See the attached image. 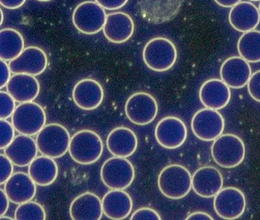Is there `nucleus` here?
<instances>
[{
	"mask_svg": "<svg viewBox=\"0 0 260 220\" xmlns=\"http://www.w3.org/2000/svg\"><path fill=\"white\" fill-rule=\"evenodd\" d=\"M158 187L161 193L167 198L181 199L187 196L192 188V176L184 166L169 165L159 173Z\"/></svg>",
	"mask_w": 260,
	"mask_h": 220,
	"instance_id": "obj_1",
	"label": "nucleus"
},
{
	"mask_svg": "<svg viewBox=\"0 0 260 220\" xmlns=\"http://www.w3.org/2000/svg\"><path fill=\"white\" fill-rule=\"evenodd\" d=\"M142 57L148 68L155 72L169 70L178 59V51L174 43L164 37L151 39L144 47Z\"/></svg>",
	"mask_w": 260,
	"mask_h": 220,
	"instance_id": "obj_2",
	"label": "nucleus"
},
{
	"mask_svg": "<svg viewBox=\"0 0 260 220\" xmlns=\"http://www.w3.org/2000/svg\"><path fill=\"white\" fill-rule=\"evenodd\" d=\"M103 152V143L97 133L91 130H82L72 136L69 153L78 164L90 165L98 161Z\"/></svg>",
	"mask_w": 260,
	"mask_h": 220,
	"instance_id": "obj_3",
	"label": "nucleus"
},
{
	"mask_svg": "<svg viewBox=\"0 0 260 220\" xmlns=\"http://www.w3.org/2000/svg\"><path fill=\"white\" fill-rule=\"evenodd\" d=\"M211 154L220 167L232 169L243 162L245 146L241 137L232 134H222L213 141Z\"/></svg>",
	"mask_w": 260,
	"mask_h": 220,
	"instance_id": "obj_4",
	"label": "nucleus"
},
{
	"mask_svg": "<svg viewBox=\"0 0 260 220\" xmlns=\"http://www.w3.org/2000/svg\"><path fill=\"white\" fill-rule=\"evenodd\" d=\"M71 139L66 127L59 124H49L37 134L36 143L41 154L58 159L69 151Z\"/></svg>",
	"mask_w": 260,
	"mask_h": 220,
	"instance_id": "obj_5",
	"label": "nucleus"
},
{
	"mask_svg": "<svg viewBox=\"0 0 260 220\" xmlns=\"http://www.w3.org/2000/svg\"><path fill=\"white\" fill-rule=\"evenodd\" d=\"M101 179L105 186L112 190H124L135 179L133 165L126 158L112 157L102 166Z\"/></svg>",
	"mask_w": 260,
	"mask_h": 220,
	"instance_id": "obj_6",
	"label": "nucleus"
},
{
	"mask_svg": "<svg viewBox=\"0 0 260 220\" xmlns=\"http://www.w3.org/2000/svg\"><path fill=\"white\" fill-rule=\"evenodd\" d=\"M11 118L16 131L20 134L36 135L46 126L45 110L34 102L20 104L14 110Z\"/></svg>",
	"mask_w": 260,
	"mask_h": 220,
	"instance_id": "obj_7",
	"label": "nucleus"
},
{
	"mask_svg": "<svg viewBox=\"0 0 260 220\" xmlns=\"http://www.w3.org/2000/svg\"><path fill=\"white\" fill-rule=\"evenodd\" d=\"M105 9L93 1H85L77 6L72 15L73 24L83 34H97L105 25Z\"/></svg>",
	"mask_w": 260,
	"mask_h": 220,
	"instance_id": "obj_8",
	"label": "nucleus"
},
{
	"mask_svg": "<svg viewBox=\"0 0 260 220\" xmlns=\"http://www.w3.org/2000/svg\"><path fill=\"white\" fill-rule=\"evenodd\" d=\"M224 124V119L217 110L202 108L193 116L191 130L202 141H213L222 135Z\"/></svg>",
	"mask_w": 260,
	"mask_h": 220,
	"instance_id": "obj_9",
	"label": "nucleus"
},
{
	"mask_svg": "<svg viewBox=\"0 0 260 220\" xmlns=\"http://www.w3.org/2000/svg\"><path fill=\"white\" fill-rule=\"evenodd\" d=\"M125 113L129 121L133 124L139 126L148 125L157 116V102L150 94L136 92L127 100Z\"/></svg>",
	"mask_w": 260,
	"mask_h": 220,
	"instance_id": "obj_10",
	"label": "nucleus"
},
{
	"mask_svg": "<svg viewBox=\"0 0 260 220\" xmlns=\"http://www.w3.org/2000/svg\"><path fill=\"white\" fill-rule=\"evenodd\" d=\"M184 0H139L138 7L145 21L153 24L168 22L177 16Z\"/></svg>",
	"mask_w": 260,
	"mask_h": 220,
	"instance_id": "obj_11",
	"label": "nucleus"
},
{
	"mask_svg": "<svg viewBox=\"0 0 260 220\" xmlns=\"http://www.w3.org/2000/svg\"><path fill=\"white\" fill-rule=\"evenodd\" d=\"M215 212L223 219H237L242 216L246 207V199L241 190L234 187L222 188L213 201Z\"/></svg>",
	"mask_w": 260,
	"mask_h": 220,
	"instance_id": "obj_12",
	"label": "nucleus"
},
{
	"mask_svg": "<svg viewBox=\"0 0 260 220\" xmlns=\"http://www.w3.org/2000/svg\"><path fill=\"white\" fill-rule=\"evenodd\" d=\"M188 135L185 124L175 117H164L155 129V137L164 149H176L181 147Z\"/></svg>",
	"mask_w": 260,
	"mask_h": 220,
	"instance_id": "obj_13",
	"label": "nucleus"
},
{
	"mask_svg": "<svg viewBox=\"0 0 260 220\" xmlns=\"http://www.w3.org/2000/svg\"><path fill=\"white\" fill-rule=\"evenodd\" d=\"M10 70L14 75L38 76L46 70L48 66V58L43 49L36 46L25 48L20 56L10 62Z\"/></svg>",
	"mask_w": 260,
	"mask_h": 220,
	"instance_id": "obj_14",
	"label": "nucleus"
},
{
	"mask_svg": "<svg viewBox=\"0 0 260 220\" xmlns=\"http://www.w3.org/2000/svg\"><path fill=\"white\" fill-rule=\"evenodd\" d=\"M72 98L77 106L90 111L101 105L104 98V91L97 81L86 78L81 80L75 85Z\"/></svg>",
	"mask_w": 260,
	"mask_h": 220,
	"instance_id": "obj_15",
	"label": "nucleus"
},
{
	"mask_svg": "<svg viewBox=\"0 0 260 220\" xmlns=\"http://www.w3.org/2000/svg\"><path fill=\"white\" fill-rule=\"evenodd\" d=\"M223 185L221 173L213 166H203L192 175L193 191L202 198H213L221 191Z\"/></svg>",
	"mask_w": 260,
	"mask_h": 220,
	"instance_id": "obj_16",
	"label": "nucleus"
},
{
	"mask_svg": "<svg viewBox=\"0 0 260 220\" xmlns=\"http://www.w3.org/2000/svg\"><path fill=\"white\" fill-rule=\"evenodd\" d=\"M103 34L110 43L122 44L128 41L135 31V23L130 15L123 12L107 14Z\"/></svg>",
	"mask_w": 260,
	"mask_h": 220,
	"instance_id": "obj_17",
	"label": "nucleus"
},
{
	"mask_svg": "<svg viewBox=\"0 0 260 220\" xmlns=\"http://www.w3.org/2000/svg\"><path fill=\"white\" fill-rule=\"evenodd\" d=\"M220 78L228 86L235 89L248 85L252 76L250 65L241 56H232L223 62L220 67Z\"/></svg>",
	"mask_w": 260,
	"mask_h": 220,
	"instance_id": "obj_18",
	"label": "nucleus"
},
{
	"mask_svg": "<svg viewBox=\"0 0 260 220\" xmlns=\"http://www.w3.org/2000/svg\"><path fill=\"white\" fill-rule=\"evenodd\" d=\"M37 143L32 137L25 134L16 136L5 149L6 156L12 161L14 166L25 167L37 157Z\"/></svg>",
	"mask_w": 260,
	"mask_h": 220,
	"instance_id": "obj_19",
	"label": "nucleus"
},
{
	"mask_svg": "<svg viewBox=\"0 0 260 220\" xmlns=\"http://www.w3.org/2000/svg\"><path fill=\"white\" fill-rule=\"evenodd\" d=\"M4 191L12 203L16 205L30 202L36 195V184L29 174L17 172L9 178Z\"/></svg>",
	"mask_w": 260,
	"mask_h": 220,
	"instance_id": "obj_20",
	"label": "nucleus"
},
{
	"mask_svg": "<svg viewBox=\"0 0 260 220\" xmlns=\"http://www.w3.org/2000/svg\"><path fill=\"white\" fill-rule=\"evenodd\" d=\"M200 98L206 108L222 109L230 102V87L222 80H208L200 88Z\"/></svg>",
	"mask_w": 260,
	"mask_h": 220,
	"instance_id": "obj_21",
	"label": "nucleus"
},
{
	"mask_svg": "<svg viewBox=\"0 0 260 220\" xmlns=\"http://www.w3.org/2000/svg\"><path fill=\"white\" fill-rule=\"evenodd\" d=\"M103 214L102 200L91 192L81 194L70 205V215L73 220H100Z\"/></svg>",
	"mask_w": 260,
	"mask_h": 220,
	"instance_id": "obj_22",
	"label": "nucleus"
},
{
	"mask_svg": "<svg viewBox=\"0 0 260 220\" xmlns=\"http://www.w3.org/2000/svg\"><path fill=\"white\" fill-rule=\"evenodd\" d=\"M7 92L20 103L33 102L40 92V85L36 77L24 74L13 75L7 85Z\"/></svg>",
	"mask_w": 260,
	"mask_h": 220,
	"instance_id": "obj_23",
	"label": "nucleus"
},
{
	"mask_svg": "<svg viewBox=\"0 0 260 220\" xmlns=\"http://www.w3.org/2000/svg\"><path fill=\"white\" fill-rule=\"evenodd\" d=\"M103 213L113 220H122L127 218L133 208V202L127 192L123 190H111L103 199Z\"/></svg>",
	"mask_w": 260,
	"mask_h": 220,
	"instance_id": "obj_24",
	"label": "nucleus"
},
{
	"mask_svg": "<svg viewBox=\"0 0 260 220\" xmlns=\"http://www.w3.org/2000/svg\"><path fill=\"white\" fill-rule=\"evenodd\" d=\"M107 146L113 156L127 158L137 149V136L127 127H117L107 136Z\"/></svg>",
	"mask_w": 260,
	"mask_h": 220,
	"instance_id": "obj_25",
	"label": "nucleus"
},
{
	"mask_svg": "<svg viewBox=\"0 0 260 220\" xmlns=\"http://www.w3.org/2000/svg\"><path fill=\"white\" fill-rule=\"evenodd\" d=\"M228 21L232 27L239 32L252 31L259 24V11L252 3L240 2L232 7Z\"/></svg>",
	"mask_w": 260,
	"mask_h": 220,
	"instance_id": "obj_26",
	"label": "nucleus"
},
{
	"mask_svg": "<svg viewBox=\"0 0 260 220\" xmlns=\"http://www.w3.org/2000/svg\"><path fill=\"white\" fill-rule=\"evenodd\" d=\"M58 166L54 159L49 156H37L28 166V174L33 181L41 187L52 185L58 176Z\"/></svg>",
	"mask_w": 260,
	"mask_h": 220,
	"instance_id": "obj_27",
	"label": "nucleus"
},
{
	"mask_svg": "<svg viewBox=\"0 0 260 220\" xmlns=\"http://www.w3.org/2000/svg\"><path fill=\"white\" fill-rule=\"evenodd\" d=\"M24 40L22 34L13 28L0 31V59L12 61L24 51Z\"/></svg>",
	"mask_w": 260,
	"mask_h": 220,
	"instance_id": "obj_28",
	"label": "nucleus"
},
{
	"mask_svg": "<svg viewBox=\"0 0 260 220\" xmlns=\"http://www.w3.org/2000/svg\"><path fill=\"white\" fill-rule=\"evenodd\" d=\"M238 51L248 63L259 62L260 31L252 30L244 33L238 40Z\"/></svg>",
	"mask_w": 260,
	"mask_h": 220,
	"instance_id": "obj_29",
	"label": "nucleus"
},
{
	"mask_svg": "<svg viewBox=\"0 0 260 220\" xmlns=\"http://www.w3.org/2000/svg\"><path fill=\"white\" fill-rule=\"evenodd\" d=\"M14 218L16 220H45L46 219V211L43 205L30 201L19 205L16 208Z\"/></svg>",
	"mask_w": 260,
	"mask_h": 220,
	"instance_id": "obj_30",
	"label": "nucleus"
},
{
	"mask_svg": "<svg viewBox=\"0 0 260 220\" xmlns=\"http://www.w3.org/2000/svg\"><path fill=\"white\" fill-rule=\"evenodd\" d=\"M15 100L10 94L5 92H0V118L7 120L12 117L16 109Z\"/></svg>",
	"mask_w": 260,
	"mask_h": 220,
	"instance_id": "obj_31",
	"label": "nucleus"
},
{
	"mask_svg": "<svg viewBox=\"0 0 260 220\" xmlns=\"http://www.w3.org/2000/svg\"><path fill=\"white\" fill-rule=\"evenodd\" d=\"M15 128L7 120L0 121V149H5L15 137Z\"/></svg>",
	"mask_w": 260,
	"mask_h": 220,
	"instance_id": "obj_32",
	"label": "nucleus"
},
{
	"mask_svg": "<svg viewBox=\"0 0 260 220\" xmlns=\"http://www.w3.org/2000/svg\"><path fill=\"white\" fill-rule=\"evenodd\" d=\"M14 163L6 155H0V184H5L14 174Z\"/></svg>",
	"mask_w": 260,
	"mask_h": 220,
	"instance_id": "obj_33",
	"label": "nucleus"
},
{
	"mask_svg": "<svg viewBox=\"0 0 260 220\" xmlns=\"http://www.w3.org/2000/svg\"><path fill=\"white\" fill-rule=\"evenodd\" d=\"M131 220H160V215L153 208H141L139 209L136 210L132 216H131Z\"/></svg>",
	"mask_w": 260,
	"mask_h": 220,
	"instance_id": "obj_34",
	"label": "nucleus"
},
{
	"mask_svg": "<svg viewBox=\"0 0 260 220\" xmlns=\"http://www.w3.org/2000/svg\"><path fill=\"white\" fill-rule=\"evenodd\" d=\"M248 92L255 101L260 102V70L251 76L248 82Z\"/></svg>",
	"mask_w": 260,
	"mask_h": 220,
	"instance_id": "obj_35",
	"label": "nucleus"
},
{
	"mask_svg": "<svg viewBox=\"0 0 260 220\" xmlns=\"http://www.w3.org/2000/svg\"><path fill=\"white\" fill-rule=\"evenodd\" d=\"M95 2L107 11H117L124 7L128 0H95Z\"/></svg>",
	"mask_w": 260,
	"mask_h": 220,
	"instance_id": "obj_36",
	"label": "nucleus"
},
{
	"mask_svg": "<svg viewBox=\"0 0 260 220\" xmlns=\"http://www.w3.org/2000/svg\"><path fill=\"white\" fill-rule=\"evenodd\" d=\"M11 70H10V65L7 64V61L1 59L0 60V88L7 87L9 81L11 78Z\"/></svg>",
	"mask_w": 260,
	"mask_h": 220,
	"instance_id": "obj_37",
	"label": "nucleus"
},
{
	"mask_svg": "<svg viewBox=\"0 0 260 220\" xmlns=\"http://www.w3.org/2000/svg\"><path fill=\"white\" fill-rule=\"evenodd\" d=\"M26 0H0V4L4 8L9 10H16L25 4Z\"/></svg>",
	"mask_w": 260,
	"mask_h": 220,
	"instance_id": "obj_38",
	"label": "nucleus"
},
{
	"mask_svg": "<svg viewBox=\"0 0 260 220\" xmlns=\"http://www.w3.org/2000/svg\"><path fill=\"white\" fill-rule=\"evenodd\" d=\"M8 196L6 194L5 191L0 189V216L4 215L9 208V202H10Z\"/></svg>",
	"mask_w": 260,
	"mask_h": 220,
	"instance_id": "obj_39",
	"label": "nucleus"
},
{
	"mask_svg": "<svg viewBox=\"0 0 260 220\" xmlns=\"http://www.w3.org/2000/svg\"><path fill=\"white\" fill-rule=\"evenodd\" d=\"M186 220H213V217L210 214L203 212H196L190 214Z\"/></svg>",
	"mask_w": 260,
	"mask_h": 220,
	"instance_id": "obj_40",
	"label": "nucleus"
},
{
	"mask_svg": "<svg viewBox=\"0 0 260 220\" xmlns=\"http://www.w3.org/2000/svg\"><path fill=\"white\" fill-rule=\"evenodd\" d=\"M214 1L217 5L225 8L235 7L237 4L242 2V0H214Z\"/></svg>",
	"mask_w": 260,
	"mask_h": 220,
	"instance_id": "obj_41",
	"label": "nucleus"
},
{
	"mask_svg": "<svg viewBox=\"0 0 260 220\" xmlns=\"http://www.w3.org/2000/svg\"><path fill=\"white\" fill-rule=\"evenodd\" d=\"M0 219L1 220H13L15 219V218H10V217L5 216V215H2V216H0Z\"/></svg>",
	"mask_w": 260,
	"mask_h": 220,
	"instance_id": "obj_42",
	"label": "nucleus"
},
{
	"mask_svg": "<svg viewBox=\"0 0 260 220\" xmlns=\"http://www.w3.org/2000/svg\"><path fill=\"white\" fill-rule=\"evenodd\" d=\"M0 12H1V22H0V24H2L4 22V14H3L2 10H0Z\"/></svg>",
	"mask_w": 260,
	"mask_h": 220,
	"instance_id": "obj_43",
	"label": "nucleus"
},
{
	"mask_svg": "<svg viewBox=\"0 0 260 220\" xmlns=\"http://www.w3.org/2000/svg\"><path fill=\"white\" fill-rule=\"evenodd\" d=\"M37 1H39V2H49L51 0H37Z\"/></svg>",
	"mask_w": 260,
	"mask_h": 220,
	"instance_id": "obj_44",
	"label": "nucleus"
},
{
	"mask_svg": "<svg viewBox=\"0 0 260 220\" xmlns=\"http://www.w3.org/2000/svg\"><path fill=\"white\" fill-rule=\"evenodd\" d=\"M251 1H254V2H257V1H259V0H251Z\"/></svg>",
	"mask_w": 260,
	"mask_h": 220,
	"instance_id": "obj_45",
	"label": "nucleus"
},
{
	"mask_svg": "<svg viewBox=\"0 0 260 220\" xmlns=\"http://www.w3.org/2000/svg\"><path fill=\"white\" fill-rule=\"evenodd\" d=\"M258 11H259V13H260V3H259V6H258Z\"/></svg>",
	"mask_w": 260,
	"mask_h": 220,
	"instance_id": "obj_46",
	"label": "nucleus"
}]
</instances>
